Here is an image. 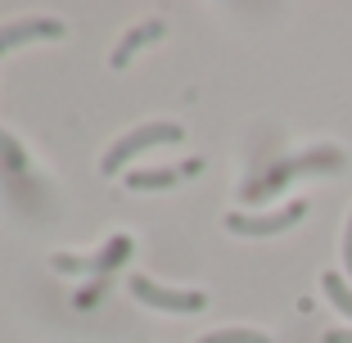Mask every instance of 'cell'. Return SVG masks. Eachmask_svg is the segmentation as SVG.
I'll return each instance as SVG.
<instances>
[{
	"mask_svg": "<svg viewBox=\"0 0 352 343\" xmlns=\"http://www.w3.org/2000/svg\"><path fill=\"white\" fill-rule=\"evenodd\" d=\"M321 289H325V298H330L339 312H348V316H352V289L343 285L339 271H325V276H321Z\"/></svg>",
	"mask_w": 352,
	"mask_h": 343,
	"instance_id": "9",
	"label": "cell"
},
{
	"mask_svg": "<svg viewBox=\"0 0 352 343\" xmlns=\"http://www.w3.org/2000/svg\"><path fill=\"white\" fill-rule=\"evenodd\" d=\"M199 172H204V158H190V163H176V167H140V172L126 177V186L131 190H172L176 181L199 177Z\"/></svg>",
	"mask_w": 352,
	"mask_h": 343,
	"instance_id": "6",
	"label": "cell"
},
{
	"mask_svg": "<svg viewBox=\"0 0 352 343\" xmlns=\"http://www.w3.org/2000/svg\"><path fill=\"white\" fill-rule=\"evenodd\" d=\"M343 262H348V271H352V217H348V230H343Z\"/></svg>",
	"mask_w": 352,
	"mask_h": 343,
	"instance_id": "12",
	"label": "cell"
},
{
	"mask_svg": "<svg viewBox=\"0 0 352 343\" xmlns=\"http://www.w3.org/2000/svg\"><path fill=\"white\" fill-rule=\"evenodd\" d=\"M199 343H271L262 330H217V334H204Z\"/></svg>",
	"mask_w": 352,
	"mask_h": 343,
	"instance_id": "11",
	"label": "cell"
},
{
	"mask_svg": "<svg viewBox=\"0 0 352 343\" xmlns=\"http://www.w3.org/2000/svg\"><path fill=\"white\" fill-rule=\"evenodd\" d=\"M59 36H63V23H59V19L10 23V27H0V54L14 50V45H28V41H59Z\"/></svg>",
	"mask_w": 352,
	"mask_h": 343,
	"instance_id": "7",
	"label": "cell"
},
{
	"mask_svg": "<svg viewBox=\"0 0 352 343\" xmlns=\"http://www.w3.org/2000/svg\"><path fill=\"white\" fill-rule=\"evenodd\" d=\"M325 343H352V330H325Z\"/></svg>",
	"mask_w": 352,
	"mask_h": 343,
	"instance_id": "13",
	"label": "cell"
},
{
	"mask_svg": "<svg viewBox=\"0 0 352 343\" xmlns=\"http://www.w3.org/2000/svg\"><path fill=\"white\" fill-rule=\"evenodd\" d=\"M163 32H167V23H140V27H131L122 36V41L113 45V54H109V63H113V68H126V63H131V54L135 50H145L149 41H163Z\"/></svg>",
	"mask_w": 352,
	"mask_h": 343,
	"instance_id": "8",
	"label": "cell"
},
{
	"mask_svg": "<svg viewBox=\"0 0 352 343\" xmlns=\"http://www.w3.org/2000/svg\"><path fill=\"white\" fill-rule=\"evenodd\" d=\"M126 258H131V235H113L95 258H68V253H59V258H54V271H77V276H100L104 280V276L113 267H122Z\"/></svg>",
	"mask_w": 352,
	"mask_h": 343,
	"instance_id": "5",
	"label": "cell"
},
{
	"mask_svg": "<svg viewBox=\"0 0 352 343\" xmlns=\"http://www.w3.org/2000/svg\"><path fill=\"white\" fill-rule=\"evenodd\" d=\"M343 163H348V154H343V149H334V145L307 149V154H298V158H285V163L267 167V172H262L258 181H249V186H244V203H258V199L276 195V190L285 186V181L307 177V172H343Z\"/></svg>",
	"mask_w": 352,
	"mask_h": 343,
	"instance_id": "1",
	"label": "cell"
},
{
	"mask_svg": "<svg viewBox=\"0 0 352 343\" xmlns=\"http://www.w3.org/2000/svg\"><path fill=\"white\" fill-rule=\"evenodd\" d=\"M302 217H307V199H294V203H285L280 212H230L226 226L235 230V235L258 239V235H280V230L298 226Z\"/></svg>",
	"mask_w": 352,
	"mask_h": 343,
	"instance_id": "3",
	"label": "cell"
},
{
	"mask_svg": "<svg viewBox=\"0 0 352 343\" xmlns=\"http://www.w3.org/2000/svg\"><path fill=\"white\" fill-rule=\"evenodd\" d=\"M181 126L176 122H149V126H135V131H126L122 140H118L109 154L100 158V172L104 177H118V167H126L135 154H145V149H154V145H181Z\"/></svg>",
	"mask_w": 352,
	"mask_h": 343,
	"instance_id": "2",
	"label": "cell"
},
{
	"mask_svg": "<svg viewBox=\"0 0 352 343\" xmlns=\"http://www.w3.org/2000/svg\"><path fill=\"white\" fill-rule=\"evenodd\" d=\"M131 294L158 312H176V316H195L208 307V298L199 289H167V285H154L149 276H131Z\"/></svg>",
	"mask_w": 352,
	"mask_h": 343,
	"instance_id": "4",
	"label": "cell"
},
{
	"mask_svg": "<svg viewBox=\"0 0 352 343\" xmlns=\"http://www.w3.org/2000/svg\"><path fill=\"white\" fill-rule=\"evenodd\" d=\"M0 163L10 167V172H28V154H23V145L14 140V135L0 131Z\"/></svg>",
	"mask_w": 352,
	"mask_h": 343,
	"instance_id": "10",
	"label": "cell"
}]
</instances>
